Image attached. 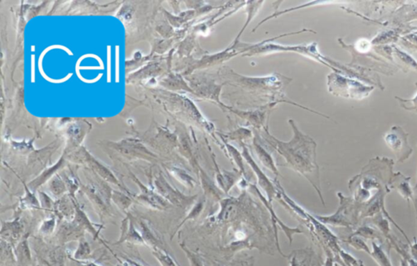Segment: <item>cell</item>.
<instances>
[{
  "label": "cell",
  "instance_id": "603a6c76",
  "mask_svg": "<svg viewBox=\"0 0 417 266\" xmlns=\"http://www.w3.org/2000/svg\"><path fill=\"white\" fill-rule=\"evenodd\" d=\"M39 202L42 210L45 211V212H50L53 214V208L55 201L48 196L47 194L40 191L39 192Z\"/></svg>",
  "mask_w": 417,
  "mask_h": 266
},
{
  "label": "cell",
  "instance_id": "d4e9b609",
  "mask_svg": "<svg viewBox=\"0 0 417 266\" xmlns=\"http://www.w3.org/2000/svg\"><path fill=\"white\" fill-rule=\"evenodd\" d=\"M340 255L342 258V260H344L345 264L346 266H364L363 261L360 260H358L356 258L354 257L351 254L347 253L343 250L340 251Z\"/></svg>",
  "mask_w": 417,
  "mask_h": 266
},
{
  "label": "cell",
  "instance_id": "cb8c5ba5",
  "mask_svg": "<svg viewBox=\"0 0 417 266\" xmlns=\"http://www.w3.org/2000/svg\"><path fill=\"white\" fill-rule=\"evenodd\" d=\"M237 213V207L233 204H228L222 210L220 217L224 221H229L234 218Z\"/></svg>",
  "mask_w": 417,
  "mask_h": 266
},
{
  "label": "cell",
  "instance_id": "ffe728a7",
  "mask_svg": "<svg viewBox=\"0 0 417 266\" xmlns=\"http://www.w3.org/2000/svg\"><path fill=\"white\" fill-rule=\"evenodd\" d=\"M346 242H348L351 247L356 249L357 251H365L367 253L369 254L370 255L372 254V251L370 250L367 243L364 242L363 238H360L359 236L352 234L351 237H349L348 239L346 240Z\"/></svg>",
  "mask_w": 417,
  "mask_h": 266
},
{
  "label": "cell",
  "instance_id": "e0dca14e",
  "mask_svg": "<svg viewBox=\"0 0 417 266\" xmlns=\"http://www.w3.org/2000/svg\"><path fill=\"white\" fill-rule=\"evenodd\" d=\"M20 208L23 210H34V209H41L39 199L35 197V194L30 192L27 189V192L24 197L21 199L19 203Z\"/></svg>",
  "mask_w": 417,
  "mask_h": 266
},
{
  "label": "cell",
  "instance_id": "7a4b0ae2",
  "mask_svg": "<svg viewBox=\"0 0 417 266\" xmlns=\"http://www.w3.org/2000/svg\"><path fill=\"white\" fill-rule=\"evenodd\" d=\"M385 141L388 146L395 152L401 162L408 158L412 152L407 142V134L399 127L392 128L390 132L385 135Z\"/></svg>",
  "mask_w": 417,
  "mask_h": 266
},
{
  "label": "cell",
  "instance_id": "f1b7e54d",
  "mask_svg": "<svg viewBox=\"0 0 417 266\" xmlns=\"http://www.w3.org/2000/svg\"><path fill=\"white\" fill-rule=\"evenodd\" d=\"M86 264L88 266H100L99 264H95L94 262H88V263H86Z\"/></svg>",
  "mask_w": 417,
  "mask_h": 266
},
{
  "label": "cell",
  "instance_id": "2e32d148",
  "mask_svg": "<svg viewBox=\"0 0 417 266\" xmlns=\"http://www.w3.org/2000/svg\"><path fill=\"white\" fill-rule=\"evenodd\" d=\"M375 261L378 264L379 266H393L391 261L388 257V255L383 251L380 245L377 244L375 241H372V251L371 254Z\"/></svg>",
  "mask_w": 417,
  "mask_h": 266
},
{
  "label": "cell",
  "instance_id": "83f0119b",
  "mask_svg": "<svg viewBox=\"0 0 417 266\" xmlns=\"http://www.w3.org/2000/svg\"><path fill=\"white\" fill-rule=\"evenodd\" d=\"M401 266H410L409 265V263L407 260H405V259H402L401 260Z\"/></svg>",
  "mask_w": 417,
  "mask_h": 266
},
{
  "label": "cell",
  "instance_id": "484cf974",
  "mask_svg": "<svg viewBox=\"0 0 417 266\" xmlns=\"http://www.w3.org/2000/svg\"><path fill=\"white\" fill-rule=\"evenodd\" d=\"M203 208V204H201V202H200V204H197L196 205H195L193 208H192V210L191 211L189 214L187 215L186 218L183 220V222L179 225V227H180L181 225H183V223H185V221H187V220H189V219L191 218H195V217H197L200 214V212H201Z\"/></svg>",
  "mask_w": 417,
  "mask_h": 266
},
{
  "label": "cell",
  "instance_id": "8992f818",
  "mask_svg": "<svg viewBox=\"0 0 417 266\" xmlns=\"http://www.w3.org/2000/svg\"><path fill=\"white\" fill-rule=\"evenodd\" d=\"M124 242H131L134 244L146 245L143 239L142 235L136 230L133 217L130 213H127V217L122 221L120 238L116 242V244Z\"/></svg>",
  "mask_w": 417,
  "mask_h": 266
},
{
  "label": "cell",
  "instance_id": "30bf717a",
  "mask_svg": "<svg viewBox=\"0 0 417 266\" xmlns=\"http://www.w3.org/2000/svg\"><path fill=\"white\" fill-rule=\"evenodd\" d=\"M84 194L87 196L90 204H92L93 208L95 209L97 214L101 221L106 220L108 217H111L110 212V206L108 204L105 198L102 197L101 194L97 193L94 189L90 187H84L82 189Z\"/></svg>",
  "mask_w": 417,
  "mask_h": 266
},
{
  "label": "cell",
  "instance_id": "44dd1931",
  "mask_svg": "<svg viewBox=\"0 0 417 266\" xmlns=\"http://www.w3.org/2000/svg\"><path fill=\"white\" fill-rule=\"evenodd\" d=\"M140 230H141V235H142L143 239L146 244H149L151 247H153L155 246L156 238L153 236V233L151 231L149 228V225H147V223L143 220H140Z\"/></svg>",
  "mask_w": 417,
  "mask_h": 266
},
{
  "label": "cell",
  "instance_id": "7c38bea8",
  "mask_svg": "<svg viewBox=\"0 0 417 266\" xmlns=\"http://www.w3.org/2000/svg\"><path fill=\"white\" fill-rule=\"evenodd\" d=\"M254 149L256 152L258 159L260 160L263 166L268 168L269 170H271L273 173L277 175L279 172H278L273 158H271V154H269L268 152L266 151L262 146L257 143L255 139L254 141Z\"/></svg>",
  "mask_w": 417,
  "mask_h": 266
},
{
  "label": "cell",
  "instance_id": "5b68a950",
  "mask_svg": "<svg viewBox=\"0 0 417 266\" xmlns=\"http://www.w3.org/2000/svg\"><path fill=\"white\" fill-rule=\"evenodd\" d=\"M77 199H73L70 195H64L55 201L53 214L58 220V223L62 221H70L75 215V204Z\"/></svg>",
  "mask_w": 417,
  "mask_h": 266
},
{
  "label": "cell",
  "instance_id": "5bb4252c",
  "mask_svg": "<svg viewBox=\"0 0 417 266\" xmlns=\"http://www.w3.org/2000/svg\"><path fill=\"white\" fill-rule=\"evenodd\" d=\"M250 5H248L247 8V13H248V19L247 22L245 23V26H244L243 28L241 30V32L237 35V37L235 39L234 44L233 45L231 46L230 49L233 50L236 47H237V44H238V40L241 37V35H242V33L244 32V30H245L248 26H249V23H250V21L253 19L254 16L256 15V13H258V10L260 9L261 7H262V4L263 2L262 1H252V2H249Z\"/></svg>",
  "mask_w": 417,
  "mask_h": 266
},
{
  "label": "cell",
  "instance_id": "52a82bcc",
  "mask_svg": "<svg viewBox=\"0 0 417 266\" xmlns=\"http://www.w3.org/2000/svg\"><path fill=\"white\" fill-rule=\"evenodd\" d=\"M242 148H243V154H243L244 158H245L246 162L250 165V167H252V169L254 170V172L256 174L257 178L258 179V184L266 191V194H267V197H268L269 203H271L273 198L275 197V193H276L275 187H274L273 185L271 184L270 180L267 178V175L262 172V170L259 168L255 161L250 156L249 149L245 147V145H242Z\"/></svg>",
  "mask_w": 417,
  "mask_h": 266
},
{
  "label": "cell",
  "instance_id": "4dcf8cb0",
  "mask_svg": "<svg viewBox=\"0 0 417 266\" xmlns=\"http://www.w3.org/2000/svg\"><path fill=\"white\" fill-rule=\"evenodd\" d=\"M416 186H417V183H416Z\"/></svg>",
  "mask_w": 417,
  "mask_h": 266
},
{
  "label": "cell",
  "instance_id": "6da1fadb",
  "mask_svg": "<svg viewBox=\"0 0 417 266\" xmlns=\"http://www.w3.org/2000/svg\"><path fill=\"white\" fill-rule=\"evenodd\" d=\"M292 126L294 136L288 142H283L270 135L268 132L263 135L265 139L270 145L281 154L289 167L295 171L309 178L308 174L313 171L318 172V166L316 160V144L310 136H305L298 130L294 122L289 120Z\"/></svg>",
  "mask_w": 417,
  "mask_h": 266
},
{
  "label": "cell",
  "instance_id": "ba28073f",
  "mask_svg": "<svg viewBox=\"0 0 417 266\" xmlns=\"http://www.w3.org/2000/svg\"><path fill=\"white\" fill-rule=\"evenodd\" d=\"M84 234L85 231L83 229L76 225L73 221H65L59 223L56 238L62 243H66L71 241H79L81 238H84Z\"/></svg>",
  "mask_w": 417,
  "mask_h": 266
},
{
  "label": "cell",
  "instance_id": "4316f807",
  "mask_svg": "<svg viewBox=\"0 0 417 266\" xmlns=\"http://www.w3.org/2000/svg\"><path fill=\"white\" fill-rule=\"evenodd\" d=\"M410 250H411L413 260L417 263V242H415L414 243H410Z\"/></svg>",
  "mask_w": 417,
  "mask_h": 266
},
{
  "label": "cell",
  "instance_id": "ac0fdd59",
  "mask_svg": "<svg viewBox=\"0 0 417 266\" xmlns=\"http://www.w3.org/2000/svg\"><path fill=\"white\" fill-rule=\"evenodd\" d=\"M58 220L55 215L52 214L51 217L45 219L39 226V231L43 235L49 236L53 234L55 229L57 227Z\"/></svg>",
  "mask_w": 417,
  "mask_h": 266
},
{
  "label": "cell",
  "instance_id": "9a60e30c",
  "mask_svg": "<svg viewBox=\"0 0 417 266\" xmlns=\"http://www.w3.org/2000/svg\"><path fill=\"white\" fill-rule=\"evenodd\" d=\"M91 255V249L88 242L86 238H82L78 241V248L76 249L75 252L73 254V259L78 261H83L90 259Z\"/></svg>",
  "mask_w": 417,
  "mask_h": 266
},
{
  "label": "cell",
  "instance_id": "d6986e66",
  "mask_svg": "<svg viewBox=\"0 0 417 266\" xmlns=\"http://www.w3.org/2000/svg\"><path fill=\"white\" fill-rule=\"evenodd\" d=\"M354 235L359 236L360 238L371 239L374 241V239H381V235L378 231L370 226H362L359 227L356 231L354 233Z\"/></svg>",
  "mask_w": 417,
  "mask_h": 266
},
{
  "label": "cell",
  "instance_id": "9c48e42d",
  "mask_svg": "<svg viewBox=\"0 0 417 266\" xmlns=\"http://www.w3.org/2000/svg\"><path fill=\"white\" fill-rule=\"evenodd\" d=\"M24 234V225L19 217H15L11 221H2L1 237L6 242L15 244Z\"/></svg>",
  "mask_w": 417,
  "mask_h": 266
},
{
  "label": "cell",
  "instance_id": "4fadbf2b",
  "mask_svg": "<svg viewBox=\"0 0 417 266\" xmlns=\"http://www.w3.org/2000/svg\"><path fill=\"white\" fill-rule=\"evenodd\" d=\"M111 201L117 206V208H119V210L126 212V214L127 213V211L135 202L133 198L129 197L128 195L119 191H113Z\"/></svg>",
  "mask_w": 417,
  "mask_h": 266
},
{
  "label": "cell",
  "instance_id": "8fae6325",
  "mask_svg": "<svg viewBox=\"0 0 417 266\" xmlns=\"http://www.w3.org/2000/svg\"><path fill=\"white\" fill-rule=\"evenodd\" d=\"M75 208V215H74L72 221L75 223L76 225H78L81 229H83L84 231L89 232L93 236V238L95 240L99 241L108 247L107 245L103 242L101 238H99V232H100L101 229H97L95 228V226H99V225L94 224L90 221V219L87 217L86 212H84L82 208L80 207L78 201L76 202Z\"/></svg>",
  "mask_w": 417,
  "mask_h": 266
},
{
  "label": "cell",
  "instance_id": "3957f363",
  "mask_svg": "<svg viewBox=\"0 0 417 266\" xmlns=\"http://www.w3.org/2000/svg\"><path fill=\"white\" fill-rule=\"evenodd\" d=\"M155 184L157 192L161 195V197H163L170 204L177 206L179 208H187L193 203L194 200L196 198V196H194V197L185 196L182 193L177 191L175 189L173 188L170 185L168 184V182H166V180L162 178H158L156 181Z\"/></svg>",
  "mask_w": 417,
  "mask_h": 266
},
{
  "label": "cell",
  "instance_id": "7402d4cb",
  "mask_svg": "<svg viewBox=\"0 0 417 266\" xmlns=\"http://www.w3.org/2000/svg\"><path fill=\"white\" fill-rule=\"evenodd\" d=\"M50 191L52 195L57 199H60L65 195L66 192V186L64 184V182L59 178L54 179L49 186Z\"/></svg>",
  "mask_w": 417,
  "mask_h": 266
},
{
  "label": "cell",
  "instance_id": "f546056e",
  "mask_svg": "<svg viewBox=\"0 0 417 266\" xmlns=\"http://www.w3.org/2000/svg\"><path fill=\"white\" fill-rule=\"evenodd\" d=\"M81 266H88V265H87V264H82V265H81Z\"/></svg>",
  "mask_w": 417,
  "mask_h": 266
},
{
  "label": "cell",
  "instance_id": "277c9868",
  "mask_svg": "<svg viewBox=\"0 0 417 266\" xmlns=\"http://www.w3.org/2000/svg\"><path fill=\"white\" fill-rule=\"evenodd\" d=\"M138 184L140 186V193L134 199L135 202L154 210H166L170 208L171 204L163 197H161L158 193L150 191L140 182H138Z\"/></svg>",
  "mask_w": 417,
  "mask_h": 266
}]
</instances>
